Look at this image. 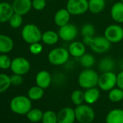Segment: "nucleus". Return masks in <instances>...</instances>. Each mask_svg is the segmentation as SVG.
<instances>
[{"mask_svg":"<svg viewBox=\"0 0 123 123\" xmlns=\"http://www.w3.org/2000/svg\"><path fill=\"white\" fill-rule=\"evenodd\" d=\"M10 77L5 73H0V93L8 90L11 86Z\"/></svg>","mask_w":123,"mask_h":123,"instance_id":"c85d7f7f","label":"nucleus"},{"mask_svg":"<svg viewBox=\"0 0 123 123\" xmlns=\"http://www.w3.org/2000/svg\"><path fill=\"white\" fill-rule=\"evenodd\" d=\"M21 36L24 41L31 44L39 42L42 38V33L39 28L34 24L29 23L25 25L21 31Z\"/></svg>","mask_w":123,"mask_h":123,"instance_id":"20e7f679","label":"nucleus"},{"mask_svg":"<svg viewBox=\"0 0 123 123\" xmlns=\"http://www.w3.org/2000/svg\"><path fill=\"white\" fill-rule=\"evenodd\" d=\"M70 54L75 58H80L86 53V45L81 41H73L69 47Z\"/></svg>","mask_w":123,"mask_h":123,"instance_id":"f3484780","label":"nucleus"},{"mask_svg":"<svg viewBox=\"0 0 123 123\" xmlns=\"http://www.w3.org/2000/svg\"><path fill=\"white\" fill-rule=\"evenodd\" d=\"M109 99L112 102H119L123 99V90L119 88H114L109 91L108 94Z\"/></svg>","mask_w":123,"mask_h":123,"instance_id":"bb28decb","label":"nucleus"},{"mask_svg":"<svg viewBox=\"0 0 123 123\" xmlns=\"http://www.w3.org/2000/svg\"><path fill=\"white\" fill-rule=\"evenodd\" d=\"M121 2H122L123 3V0H121Z\"/></svg>","mask_w":123,"mask_h":123,"instance_id":"a19ab883","label":"nucleus"},{"mask_svg":"<svg viewBox=\"0 0 123 123\" xmlns=\"http://www.w3.org/2000/svg\"><path fill=\"white\" fill-rule=\"evenodd\" d=\"M12 6L14 12L22 16L28 14L33 7L31 0H14Z\"/></svg>","mask_w":123,"mask_h":123,"instance_id":"f8f14e48","label":"nucleus"},{"mask_svg":"<svg viewBox=\"0 0 123 123\" xmlns=\"http://www.w3.org/2000/svg\"><path fill=\"white\" fill-rule=\"evenodd\" d=\"M106 0H88V10L93 14H98L104 10Z\"/></svg>","mask_w":123,"mask_h":123,"instance_id":"5701e85b","label":"nucleus"},{"mask_svg":"<svg viewBox=\"0 0 123 123\" xmlns=\"http://www.w3.org/2000/svg\"><path fill=\"white\" fill-rule=\"evenodd\" d=\"M52 81V78L51 74L47 70L39 71L36 76V85L43 89H46L49 87Z\"/></svg>","mask_w":123,"mask_h":123,"instance_id":"4468645a","label":"nucleus"},{"mask_svg":"<svg viewBox=\"0 0 123 123\" xmlns=\"http://www.w3.org/2000/svg\"><path fill=\"white\" fill-rule=\"evenodd\" d=\"M76 119L80 123H91L95 119L94 110L87 104H80L75 109Z\"/></svg>","mask_w":123,"mask_h":123,"instance_id":"39448f33","label":"nucleus"},{"mask_svg":"<svg viewBox=\"0 0 123 123\" xmlns=\"http://www.w3.org/2000/svg\"><path fill=\"white\" fill-rule=\"evenodd\" d=\"M46 0H33L32 7L36 10H43L46 6Z\"/></svg>","mask_w":123,"mask_h":123,"instance_id":"c9c22d12","label":"nucleus"},{"mask_svg":"<svg viewBox=\"0 0 123 123\" xmlns=\"http://www.w3.org/2000/svg\"><path fill=\"white\" fill-rule=\"evenodd\" d=\"M42 123H58L57 114L53 111H46L43 113Z\"/></svg>","mask_w":123,"mask_h":123,"instance_id":"c756f323","label":"nucleus"},{"mask_svg":"<svg viewBox=\"0 0 123 123\" xmlns=\"http://www.w3.org/2000/svg\"><path fill=\"white\" fill-rule=\"evenodd\" d=\"M9 23L12 28H20L23 23V16L19 14L14 13L10 18L9 20Z\"/></svg>","mask_w":123,"mask_h":123,"instance_id":"473e14b6","label":"nucleus"},{"mask_svg":"<svg viewBox=\"0 0 123 123\" xmlns=\"http://www.w3.org/2000/svg\"><path fill=\"white\" fill-rule=\"evenodd\" d=\"M106 123H123V109H114L111 110L106 117Z\"/></svg>","mask_w":123,"mask_h":123,"instance_id":"aec40b11","label":"nucleus"},{"mask_svg":"<svg viewBox=\"0 0 123 123\" xmlns=\"http://www.w3.org/2000/svg\"><path fill=\"white\" fill-rule=\"evenodd\" d=\"M79 61L80 65L86 68H92L96 62V59L93 55L89 53H85L82 56L79 58Z\"/></svg>","mask_w":123,"mask_h":123,"instance_id":"a878e982","label":"nucleus"},{"mask_svg":"<svg viewBox=\"0 0 123 123\" xmlns=\"http://www.w3.org/2000/svg\"><path fill=\"white\" fill-rule=\"evenodd\" d=\"M10 80H11L12 85L20 86L23 82V75L13 73V75L12 76H10Z\"/></svg>","mask_w":123,"mask_h":123,"instance_id":"e433bc0d","label":"nucleus"},{"mask_svg":"<svg viewBox=\"0 0 123 123\" xmlns=\"http://www.w3.org/2000/svg\"><path fill=\"white\" fill-rule=\"evenodd\" d=\"M58 123H74L76 119L75 109L70 107L62 109L57 114Z\"/></svg>","mask_w":123,"mask_h":123,"instance_id":"ddd939ff","label":"nucleus"},{"mask_svg":"<svg viewBox=\"0 0 123 123\" xmlns=\"http://www.w3.org/2000/svg\"><path fill=\"white\" fill-rule=\"evenodd\" d=\"M71 14L67 9L59 10L54 15V23L58 27L64 26L70 23Z\"/></svg>","mask_w":123,"mask_h":123,"instance_id":"2eb2a0df","label":"nucleus"},{"mask_svg":"<svg viewBox=\"0 0 123 123\" xmlns=\"http://www.w3.org/2000/svg\"><path fill=\"white\" fill-rule=\"evenodd\" d=\"M10 69L14 74L24 75L30 71V62L23 56L15 57L12 60Z\"/></svg>","mask_w":123,"mask_h":123,"instance_id":"423d86ee","label":"nucleus"},{"mask_svg":"<svg viewBox=\"0 0 123 123\" xmlns=\"http://www.w3.org/2000/svg\"><path fill=\"white\" fill-rule=\"evenodd\" d=\"M98 78L99 75L95 70L91 68H86L80 73L78 81L81 88L88 89L96 87L98 85Z\"/></svg>","mask_w":123,"mask_h":123,"instance_id":"f03ea898","label":"nucleus"},{"mask_svg":"<svg viewBox=\"0 0 123 123\" xmlns=\"http://www.w3.org/2000/svg\"><path fill=\"white\" fill-rule=\"evenodd\" d=\"M10 107L14 113L25 115L32 109V102L28 96H17L11 100Z\"/></svg>","mask_w":123,"mask_h":123,"instance_id":"f257e3e1","label":"nucleus"},{"mask_svg":"<svg viewBox=\"0 0 123 123\" xmlns=\"http://www.w3.org/2000/svg\"><path fill=\"white\" fill-rule=\"evenodd\" d=\"M59 36L58 33L54 31H47L42 33L41 41L47 45H54L59 41Z\"/></svg>","mask_w":123,"mask_h":123,"instance_id":"4be33fe9","label":"nucleus"},{"mask_svg":"<svg viewBox=\"0 0 123 123\" xmlns=\"http://www.w3.org/2000/svg\"><path fill=\"white\" fill-rule=\"evenodd\" d=\"M44 89L38 86L31 87L28 91V96L31 101H37L41 99L44 94Z\"/></svg>","mask_w":123,"mask_h":123,"instance_id":"393cba45","label":"nucleus"},{"mask_svg":"<svg viewBox=\"0 0 123 123\" xmlns=\"http://www.w3.org/2000/svg\"><path fill=\"white\" fill-rule=\"evenodd\" d=\"M70 55L69 51L65 48L57 47L50 51L48 54V59L49 62L53 65H63L68 62Z\"/></svg>","mask_w":123,"mask_h":123,"instance_id":"7ed1b4c3","label":"nucleus"},{"mask_svg":"<svg viewBox=\"0 0 123 123\" xmlns=\"http://www.w3.org/2000/svg\"><path fill=\"white\" fill-rule=\"evenodd\" d=\"M78 33V30L76 25L72 23H68L64 26L59 27L58 34L59 38L65 41H72L75 39Z\"/></svg>","mask_w":123,"mask_h":123,"instance_id":"9d476101","label":"nucleus"},{"mask_svg":"<svg viewBox=\"0 0 123 123\" xmlns=\"http://www.w3.org/2000/svg\"><path fill=\"white\" fill-rule=\"evenodd\" d=\"M91 49L97 54H103L106 52L111 47V43L104 36L93 37Z\"/></svg>","mask_w":123,"mask_h":123,"instance_id":"9b49d317","label":"nucleus"},{"mask_svg":"<svg viewBox=\"0 0 123 123\" xmlns=\"http://www.w3.org/2000/svg\"><path fill=\"white\" fill-rule=\"evenodd\" d=\"M117 86L118 88L123 90V70L117 75Z\"/></svg>","mask_w":123,"mask_h":123,"instance_id":"4c0bfd02","label":"nucleus"},{"mask_svg":"<svg viewBox=\"0 0 123 123\" xmlns=\"http://www.w3.org/2000/svg\"><path fill=\"white\" fill-rule=\"evenodd\" d=\"M100 97V91L96 87L86 89L84 92V101L88 104L96 103Z\"/></svg>","mask_w":123,"mask_h":123,"instance_id":"412c9836","label":"nucleus"},{"mask_svg":"<svg viewBox=\"0 0 123 123\" xmlns=\"http://www.w3.org/2000/svg\"><path fill=\"white\" fill-rule=\"evenodd\" d=\"M13 47L14 41L10 36L0 34V53L7 54L12 50Z\"/></svg>","mask_w":123,"mask_h":123,"instance_id":"a211bd4d","label":"nucleus"},{"mask_svg":"<svg viewBox=\"0 0 123 123\" xmlns=\"http://www.w3.org/2000/svg\"><path fill=\"white\" fill-rule=\"evenodd\" d=\"M0 34H1V33H0Z\"/></svg>","mask_w":123,"mask_h":123,"instance_id":"37998d69","label":"nucleus"},{"mask_svg":"<svg viewBox=\"0 0 123 123\" xmlns=\"http://www.w3.org/2000/svg\"><path fill=\"white\" fill-rule=\"evenodd\" d=\"M12 64V59L6 54H2L0 55V69L7 70L10 68Z\"/></svg>","mask_w":123,"mask_h":123,"instance_id":"72a5a7b5","label":"nucleus"},{"mask_svg":"<svg viewBox=\"0 0 123 123\" xmlns=\"http://www.w3.org/2000/svg\"><path fill=\"white\" fill-rule=\"evenodd\" d=\"M104 36L111 43H119L123 39V28L119 25H109L104 31Z\"/></svg>","mask_w":123,"mask_h":123,"instance_id":"1a4fd4ad","label":"nucleus"},{"mask_svg":"<svg viewBox=\"0 0 123 123\" xmlns=\"http://www.w3.org/2000/svg\"><path fill=\"white\" fill-rule=\"evenodd\" d=\"M43 112L39 109H31L27 113L28 119L32 122H38L41 121Z\"/></svg>","mask_w":123,"mask_h":123,"instance_id":"cd10ccee","label":"nucleus"},{"mask_svg":"<svg viewBox=\"0 0 123 123\" xmlns=\"http://www.w3.org/2000/svg\"><path fill=\"white\" fill-rule=\"evenodd\" d=\"M95 32V27L91 23H86L81 28V34L83 37H93Z\"/></svg>","mask_w":123,"mask_h":123,"instance_id":"2f4dec72","label":"nucleus"},{"mask_svg":"<svg viewBox=\"0 0 123 123\" xmlns=\"http://www.w3.org/2000/svg\"><path fill=\"white\" fill-rule=\"evenodd\" d=\"M29 50H30L31 54L37 55V54H41L42 52V51H43V46L39 42L33 43L30 44Z\"/></svg>","mask_w":123,"mask_h":123,"instance_id":"f704fd0d","label":"nucleus"},{"mask_svg":"<svg viewBox=\"0 0 123 123\" xmlns=\"http://www.w3.org/2000/svg\"><path fill=\"white\" fill-rule=\"evenodd\" d=\"M46 1H54V0H46Z\"/></svg>","mask_w":123,"mask_h":123,"instance_id":"ea45409f","label":"nucleus"},{"mask_svg":"<svg viewBox=\"0 0 123 123\" xmlns=\"http://www.w3.org/2000/svg\"><path fill=\"white\" fill-rule=\"evenodd\" d=\"M66 9L71 15H80L88 10V0H68Z\"/></svg>","mask_w":123,"mask_h":123,"instance_id":"0eeeda50","label":"nucleus"},{"mask_svg":"<svg viewBox=\"0 0 123 123\" xmlns=\"http://www.w3.org/2000/svg\"><path fill=\"white\" fill-rule=\"evenodd\" d=\"M93 37H83V43L86 45V46H91L92 41H93Z\"/></svg>","mask_w":123,"mask_h":123,"instance_id":"58836bf2","label":"nucleus"},{"mask_svg":"<svg viewBox=\"0 0 123 123\" xmlns=\"http://www.w3.org/2000/svg\"><path fill=\"white\" fill-rule=\"evenodd\" d=\"M111 16L116 23H123V3L122 2H118L113 5L111 9Z\"/></svg>","mask_w":123,"mask_h":123,"instance_id":"6ab92c4d","label":"nucleus"},{"mask_svg":"<svg viewBox=\"0 0 123 123\" xmlns=\"http://www.w3.org/2000/svg\"><path fill=\"white\" fill-rule=\"evenodd\" d=\"M115 68V62L111 57H104L99 62L98 69L101 72H113Z\"/></svg>","mask_w":123,"mask_h":123,"instance_id":"b1692460","label":"nucleus"},{"mask_svg":"<svg viewBox=\"0 0 123 123\" xmlns=\"http://www.w3.org/2000/svg\"><path fill=\"white\" fill-rule=\"evenodd\" d=\"M14 13L12 5L6 2H0V23L9 22Z\"/></svg>","mask_w":123,"mask_h":123,"instance_id":"dca6fc26","label":"nucleus"},{"mask_svg":"<svg viewBox=\"0 0 123 123\" xmlns=\"http://www.w3.org/2000/svg\"><path fill=\"white\" fill-rule=\"evenodd\" d=\"M71 100L75 105L82 104L84 101V93L80 90H75L71 94Z\"/></svg>","mask_w":123,"mask_h":123,"instance_id":"7c9ffc66","label":"nucleus"},{"mask_svg":"<svg viewBox=\"0 0 123 123\" xmlns=\"http://www.w3.org/2000/svg\"><path fill=\"white\" fill-rule=\"evenodd\" d=\"M107 1H112V0H107Z\"/></svg>","mask_w":123,"mask_h":123,"instance_id":"79ce46f5","label":"nucleus"},{"mask_svg":"<svg viewBox=\"0 0 123 123\" xmlns=\"http://www.w3.org/2000/svg\"><path fill=\"white\" fill-rule=\"evenodd\" d=\"M117 85V75L113 72L103 73L98 78V86L105 91H109Z\"/></svg>","mask_w":123,"mask_h":123,"instance_id":"6e6552de","label":"nucleus"}]
</instances>
